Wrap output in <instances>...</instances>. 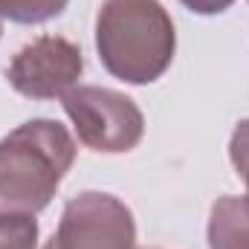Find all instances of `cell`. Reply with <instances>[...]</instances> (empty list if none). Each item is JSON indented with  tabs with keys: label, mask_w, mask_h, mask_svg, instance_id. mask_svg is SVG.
Segmentation results:
<instances>
[{
	"label": "cell",
	"mask_w": 249,
	"mask_h": 249,
	"mask_svg": "<svg viewBox=\"0 0 249 249\" xmlns=\"http://www.w3.org/2000/svg\"><path fill=\"white\" fill-rule=\"evenodd\" d=\"M0 249H38L35 214H0Z\"/></svg>",
	"instance_id": "ba28073f"
},
{
	"label": "cell",
	"mask_w": 249,
	"mask_h": 249,
	"mask_svg": "<svg viewBox=\"0 0 249 249\" xmlns=\"http://www.w3.org/2000/svg\"><path fill=\"white\" fill-rule=\"evenodd\" d=\"M67 3L70 0H0V18L12 23L35 26V23H47L58 18L67 9Z\"/></svg>",
	"instance_id": "52a82bcc"
},
{
	"label": "cell",
	"mask_w": 249,
	"mask_h": 249,
	"mask_svg": "<svg viewBox=\"0 0 249 249\" xmlns=\"http://www.w3.org/2000/svg\"><path fill=\"white\" fill-rule=\"evenodd\" d=\"M0 38H3V18H0Z\"/></svg>",
	"instance_id": "8fae6325"
},
{
	"label": "cell",
	"mask_w": 249,
	"mask_h": 249,
	"mask_svg": "<svg viewBox=\"0 0 249 249\" xmlns=\"http://www.w3.org/2000/svg\"><path fill=\"white\" fill-rule=\"evenodd\" d=\"M75 162V142L55 119H29L0 139V214L44 212Z\"/></svg>",
	"instance_id": "7a4b0ae2"
},
{
	"label": "cell",
	"mask_w": 249,
	"mask_h": 249,
	"mask_svg": "<svg viewBox=\"0 0 249 249\" xmlns=\"http://www.w3.org/2000/svg\"><path fill=\"white\" fill-rule=\"evenodd\" d=\"M64 113L78 133V142L96 154H127L145 136L139 105L119 90L78 84L61 96Z\"/></svg>",
	"instance_id": "3957f363"
},
{
	"label": "cell",
	"mask_w": 249,
	"mask_h": 249,
	"mask_svg": "<svg viewBox=\"0 0 249 249\" xmlns=\"http://www.w3.org/2000/svg\"><path fill=\"white\" fill-rule=\"evenodd\" d=\"M53 249H133L136 223L133 212L107 191H81L67 200Z\"/></svg>",
	"instance_id": "277c9868"
},
{
	"label": "cell",
	"mask_w": 249,
	"mask_h": 249,
	"mask_svg": "<svg viewBox=\"0 0 249 249\" xmlns=\"http://www.w3.org/2000/svg\"><path fill=\"white\" fill-rule=\"evenodd\" d=\"M96 53L124 84H154L177 53V32L160 0H105L96 15Z\"/></svg>",
	"instance_id": "6da1fadb"
},
{
	"label": "cell",
	"mask_w": 249,
	"mask_h": 249,
	"mask_svg": "<svg viewBox=\"0 0 249 249\" xmlns=\"http://www.w3.org/2000/svg\"><path fill=\"white\" fill-rule=\"evenodd\" d=\"M206 238L209 249H249V191L214 200Z\"/></svg>",
	"instance_id": "8992f818"
},
{
	"label": "cell",
	"mask_w": 249,
	"mask_h": 249,
	"mask_svg": "<svg viewBox=\"0 0 249 249\" xmlns=\"http://www.w3.org/2000/svg\"><path fill=\"white\" fill-rule=\"evenodd\" d=\"M44 249H53V247H50V244H47V247H44Z\"/></svg>",
	"instance_id": "7c38bea8"
},
{
	"label": "cell",
	"mask_w": 249,
	"mask_h": 249,
	"mask_svg": "<svg viewBox=\"0 0 249 249\" xmlns=\"http://www.w3.org/2000/svg\"><path fill=\"white\" fill-rule=\"evenodd\" d=\"M180 3L194 15H220V12L232 9L235 0H180Z\"/></svg>",
	"instance_id": "30bf717a"
},
{
	"label": "cell",
	"mask_w": 249,
	"mask_h": 249,
	"mask_svg": "<svg viewBox=\"0 0 249 249\" xmlns=\"http://www.w3.org/2000/svg\"><path fill=\"white\" fill-rule=\"evenodd\" d=\"M229 160L235 165V174L244 180V186L249 191V119H241L232 130L229 139Z\"/></svg>",
	"instance_id": "9c48e42d"
},
{
	"label": "cell",
	"mask_w": 249,
	"mask_h": 249,
	"mask_svg": "<svg viewBox=\"0 0 249 249\" xmlns=\"http://www.w3.org/2000/svg\"><path fill=\"white\" fill-rule=\"evenodd\" d=\"M84 72V55L78 44L61 35H41L20 47L9 61L6 78L15 93L26 99H61Z\"/></svg>",
	"instance_id": "5b68a950"
}]
</instances>
